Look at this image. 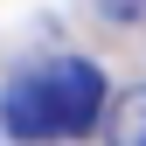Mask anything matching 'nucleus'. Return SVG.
<instances>
[{
	"label": "nucleus",
	"mask_w": 146,
	"mask_h": 146,
	"mask_svg": "<svg viewBox=\"0 0 146 146\" xmlns=\"http://www.w3.org/2000/svg\"><path fill=\"white\" fill-rule=\"evenodd\" d=\"M104 104H111L104 70L84 63V56H56L42 70H21V77L0 90V132L28 139V146H42V139H84L104 118Z\"/></svg>",
	"instance_id": "f257e3e1"
},
{
	"label": "nucleus",
	"mask_w": 146,
	"mask_h": 146,
	"mask_svg": "<svg viewBox=\"0 0 146 146\" xmlns=\"http://www.w3.org/2000/svg\"><path fill=\"white\" fill-rule=\"evenodd\" d=\"M104 7H118V14H132V7H139V0H104Z\"/></svg>",
	"instance_id": "f03ea898"
}]
</instances>
